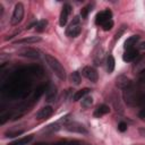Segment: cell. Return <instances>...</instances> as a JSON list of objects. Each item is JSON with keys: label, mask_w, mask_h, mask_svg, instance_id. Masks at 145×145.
I'll return each instance as SVG.
<instances>
[{"label": "cell", "mask_w": 145, "mask_h": 145, "mask_svg": "<svg viewBox=\"0 0 145 145\" xmlns=\"http://www.w3.org/2000/svg\"><path fill=\"white\" fill-rule=\"evenodd\" d=\"M109 111H110V109H109L108 105H105V104H101V105H99V106L96 108V110L94 111V117L100 118V117H102V116L109 113Z\"/></svg>", "instance_id": "4fadbf2b"}, {"label": "cell", "mask_w": 145, "mask_h": 145, "mask_svg": "<svg viewBox=\"0 0 145 145\" xmlns=\"http://www.w3.org/2000/svg\"><path fill=\"white\" fill-rule=\"evenodd\" d=\"M138 40H139V36H138V35H133V36L128 37V39L125 41V45H123L125 49H126V50L133 49L134 45H136V43H137Z\"/></svg>", "instance_id": "7c38bea8"}, {"label": "cell", "mask_w": 145, "mask_h": 145, "mask_svg": "<svg viewBox=\"0 0 145 145\" xmlns=\"http://www.w3.org/2000/svg\"><path fill=\"white\" fill-rule=\"evenodd\" d=\"M52 113H53V109L48 105V106H44V108L40 109V110L36 112L35 117H36L37 119H46V118L51 117Z\"/></svg>", "instance_id": "30bf717a"}, {"label": "cell", "mask_w": 145, "mask_h": 145, "mask_svg": "<svg viewBox=\"0 0 145 145\" xmlns=\"http://www.w3.org/2000/svg\"><path fill=\"white\" fill-rule=\"evenodd\" d=\"M41 37L40 36H27L25 39H20L17 40L15 42V44H22V43H35V42H40Z\"/></svg>", "instance_id": "5bb4252c"}, {"label": "cell", "mask_w": 145, "mask_h": 145, "mask_svg": "<svg viewBox=\"0 0 145 145\" xmlns=\"http://www.w3.org/2000/svg\"><path fill=\"white\" fill-rule=\"evenodd\" d=\"M71 12V7L70 5L66 3L63 5L62 9H61V12H60V18H59V24L60 26H65L67 24V20H68V16L69 14Z\"/></svg>", "instance_id": "5b68a950"}, {"label": "cell", "mask_w": 145, "mask_h": 145, "mask_svg": "<svg viewBox=\"0 0 145 145\" xmlns=\"http://www.w3.org/2000/svg\"><path fill=\"white\" fill-rule=\"evenodd\" d=\"M82 28L79 26V18L78 17H75L74 20L71 22V24L68 26L67 31H66V34L69 36V37H76L79 35Z\"/></svg>", "instance_id": "3957f363"}, {"label": "cell", "mask_w": 145, "mask_h": 145, "mask_svg": "<svg viewBox=\"0 0 145 145\" xmlns=\"http://www.w3.org/2000/svg\"><path fill=\"white\" fill-rule=\"evenodd\" d=\"M32 139H33V136L28 135V136H25V137H22V138L17 139L16 142H14V143H11L9 145H27Z\"/></svg>", "instance_id": "9a60e30c"}, {"label": "cell", "mask_w": 145, "mask_h": 145, "mask_svg": "<svg viewBox=\"0 0 145 145\" xmlns=\"http://www.w3.org/2000/svg\"><path fill=\"white\" fill-rule=\"evenodd\" d=\"M66 129L72 133H78V134H86L87 130L84 128L83 125L78 123V122H69L66 125Z\"/></svg>", "instance_id": "9c48e42d"}, {"label": "cell", "mask_w": 145, "mask_h": 145, "mask_svg": "<svg viewBox=\"0 0 145 145\" xmlns=\"http://www.w3.org/2000/svg\"><path fill=\"white\" fill-rule=\"evenodd\" d=\"M23 134V130H16V131H8L6 134L7 137H16V136H19Z\"/></svg>", "instance_id": "d4e9b609"}, {"label": "cell", "mask_w": 145, "mask_h": 145, "mask_svg": "<svg viewBox=\"0 0 145 145\" xmlns=\"http://www.w3.org/2000/svg\"><path fill=\"white\" fill-rule=\"evenodd\" d=\"M137 57H138V51L135 49H129V50H126V52L122 56V59L126 62H130V61H134L135 59H137Z\"/></svg>", "instance_id": "8fae6325"}, {"label": "cell", "mask_w": 145, "mask_h": 145, "mask_svg": "<svg viewBox=\"0 0 145 145\" xmlns=\"http://www.w3.org/2000/svg\"><path fill=\"white\" fill-rule=\"evenodd\" d=\"M138 49H140V50H145V41H143V42H140V43H139Z\"/></svg>", "instance_id": "4316f807"}, {"label": "cell", "mask_w": 145, "mask_h": 145, "mask_svg": "<svg viewBox=\"0 0 145 145\" xmlns=\"http://www.w3.org/2000/svg\"><path fill=\"white\" fill-rule=\"evenodd\" d=\"M83 75L91 82L95 83L97 82V78H99V75H97V71L93 68V67H85L83 69Z\"/></svg>", "instance_id": "8992f818"}, {"label": "cell", "mask_w": 145, "mask_h": 145, "mask_svg": "<svg viewBox=\"0 0 145 145\" xmlns=\"http://www.w3.org/2000/svg\"><path fill=\"white\" fill-rule=\"evenodd\" d=\"M112 17V12L109 9H105L103 11H100L95 17V24L96 25H103L106 20H110Z\"/></svg>", "instance_id": "277c9868"}, {"label": "cell", "mask_w": 145, "mask_h": 145, "mask_svg": "<svg viewBox=\"0 0 145 145\" xmlns=\"http://www.w3.org/2000/svg\"><path fill=\"white\" fill-rule=\"evenodd\" d=\"M44 60L48 63V66L51 68V70L58 76V78L60 79H65L66 78V71L65 68L62 67V65L59 62V60H57L54 57L50 56V54H44Z\"/></svg>", "instance_id": "6da1fadb"}, {"label": "cell", "mask_w": 145, "mask_h": 145, "mask_svg": "<svg viewBox=\"0 0 145 145\" xmlns=\"http://www.w3.org/2000/svg\"><path fill=\"white\" fill-rule=\"evenodd\" d=\"M114 58L112 56H109L108 59H106V68H108V71L109 72H112L113 69H114Z\"/></svg>", "instance_id": "ac0fdd59"}, {"label": "cell", "mask_w": 145, "mask_h": 145, "mask_svg": "<svg viewBox=\"0 0 145 145\" xmlns=\"http://www.w3.org/2000/svg\"><path fill=\"white\" fill-rule=\"evenodd\" d=\"M91 10H92V6H91V5L84 7V8L80 10V16H82V18H86L87 15H88V12H89Z\"/></svg>", "instance_id": "7402d4cb"}, {"label": "cell", "mask_w": 145, "mask_h": 145, "mask_svg": "<svg viewBox=\"0 0 145 145\" xmlns=\"http://www.w3.org/2000/svg\"><path fill=\"white\" fill-rule=\"evenodd\" d=\"M56 94H57L56 86L51 85V86L48 88V91H46V99H48V101H52V100H54Z\"/></svg>", "instance_id": "e0dca14e"}, {"label": "cell", "mask_w": 145, "mask_h": 145, "mask_svg": "<svg viewBox=\"0 0 145 145\" xmlns=\"http://www.w3.org/2000/svg\"><path fill=\"white\" fill-rule=\"evenodd\" d=\"M118 130H119V131H121V133L126 131V130H127V123H126V122H123V121L119 122V125H118Z\"/></svg>", "instance_id": "484cf974"}, {"label": "cell", "mask_w": 145, "mask_h": 145, "mask_svg": "<svg viewBox=\"0 0 145 145\" xmlns=\"http://www.w3.org/2000/svg\"><path fill=\"white\" fill-rule=\"evenodd\" d=\"M18 53L22 57H26V58H31V59H37L40 57L39 51L35 49H31V48H24V49L19 50Z\"/></svg>", "instance_id": "ba28073f"}, {"label": "cell", "mask_w": 145, "mask_h": 145, "mask_svg": "<svg viewBox=\"0 0 145 145\" xmlns=\"http://www.w3.org/2000/svg\"><path fill=\"white\" fill-rule=\"evenodd\" d=\"M44 91H45V87H44V86H40V87L36 89L35 94H34V99H39V97L44 93Z\"/></svg>", "instance_id": "cb8c5ba5"}, {"label": "cell", "mask_w": 145, "mask_h": 145, "mask_svg": "<svg viewBox=\"0 0 145 145\" xmlns=\"http://www.w3.org/2000/svg\"><path fill=\"white\" fill-rule=\"evenodd\" d=\"M46 25H48V22H46V20H44V19L40 20L39 23L35 24V29H36V32H40V33L43 32V31L45 29Z\"/></svg>", "instance_id": "d6986e66"}, {"label": "cell", "mask_w": 145, "mask_h": 145, "mask_svg": "<svg viewBox=\"0 0 145 145\" xmlns=\"http://www.w3.org/2000/svg\"><path fill=\"white\" fill-rule=\"evenodd\" d=\"M140 134L144 135V137H145V130H144V129H140Z\"/></svg>", "instance_id": "83f0119b"}, {"label": "cell", "mask_w": 145, "mask_h": 145, "mask_svg": "<svg viewBox=\"0 0 145 145\" xmlns=\"http://www.w3.org/2000/svg\"><path fill=\"white\" fill-rule=\"evenodd\" d=\"M80 104H82L83 108H88V106H91V105L93 104V99H92V96H85V97H83Z\"/></svg>", "instance_id": "ffe728a7"}, {"label": "cell", "mask_w": 145, "mask_h": 145, "mask_svg": "<svg viewBox=\"0 0 145 145\" xmlns=\"http://www.w3.org/2000/svg\"><path fill=\"white\" fill-rule=\"evenodd\" d=\"M88 92H89V88H83V89H80V91H77V92L74 94L72 100H74V101L82 100L83 97H85V95H86Z\"/></svg>", "instance_id": "2e32d148"}, {"label": "cell", "mask_w": 145, "mask_h": 145, "mask_svg": "<svg viewBox=\"0 0 145 145\" xmlns=\"http://www.w3.org/2000/svg\"><path fill=\"white\" fill-rule=\"evenodd\" d=\"M23 17H24V6H23V3L18 2L15 6V9H14V12H12L10 22H11L12 25H18L22 22Z\"/></svg>", "instance_id": "7a4b0ae2"}, {"label": "cell", "mask_w": 145, "mask_h": 145, "mask_svg": "<svg viewBox=\"0 0 145 145\" xmlns=\"http://www.w3.org/2000/svg\"><path fill=\"white\" fill-rule=\"evenodd\" d=\"M112 27H113V22H112V19L106 20V22H105V23L102 25V28H103L104 31H110Z\"/></svg>", "instance_id": "603a6c76"}, {"label": "cell", "mask_w": 145, "mask_h": 145, "mask_svg": "<svg viewBox=\"0 0 145 145\" xmlns=\"http://www.w3.org/2000/svg\"><path fill=\"white\" fill-rule=\"evenodd\" d=\"M71 82L75 84V85H79L80 84V80H82V78H80V74L78 72V71H74L72 74H71Z\"/></svg>", "instance_id": "44dd1931"}, {"label": "cell", "mask_w": 145, "mask_h": 145, "mask_svg": "<svg viewBox=\"0 0 145 145\" xmlns=\"http://www.w3.org/2000/svg\"><path fill=\"white\" fill-rule=\"evenodd\" d=\"M116 85H117V87H119L121 89H127L131 86V82L128 77H126L123 75H120L116 78Z\"/></svg>", "instance_id": "52a82bcc"}]
</instances>
